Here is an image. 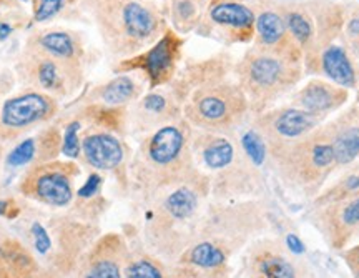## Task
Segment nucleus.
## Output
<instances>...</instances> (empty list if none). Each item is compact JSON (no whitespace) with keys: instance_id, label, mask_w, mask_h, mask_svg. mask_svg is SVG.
<instances>
[{"instance_id":"4c0bfd02","label":"nucleus","mask_w":359,"mask_h":278,"mask_svg":"<svg viewBox=\"0 0 359 278\" xmlns=\"http://www.w3.org/2000/svg\"><path fill=\"white\" fill-rule=\"evenodd\" d=\"M13 29H15V27H13L12 22L4 19V17H0V40L7 39L8 35L13 32Z\"/></svg>"},{"instance_id":"393cba45","label":"nucleus","mask_w":359,"mask_h":278,"mask_svg":"<svg viewBox=\"0 0 359 278\" xmlns=\"http://www.w3.org/2000/svg\"><path fill=\"white\" fill-rule=\"evenodd\" d=\"M286 27L303 52L304 74L313 75L314 46H316V25L306 2H281Z\"/></svg>"},{"instance_id":"f03ea898","label":"nucleus","mask_w":359,"mask_h":278,"mask_svg":"<svg viewBox=\"0 0 359 278\" xmlns=\"http://www.w3.org/2000/svg\"><path fill=\"white\" fill-rule=\"evenodd\" d=\"M114 62L137 55L168 29L163 0H77Z\"/></svg>"},{"instance_id":"9b49d317","label":"nucleus","mask_w":359,"mask_h":278,"mask_svg":"<svg viewBox=\"0 0 359 278\" xmlns=\"http://www.w3.org/2000/svg\"><path fill=\"white\" fill-rule=\"evenodd\" d=\"M253 2L248 0H210L195 34L217 40L224 47L251 44L255 37Z\"/></svg>"},{"instance_id":"a878e982","label":"nucleus","mask_w":359,"mask_h":278,"mask_svg":"<svg viewBox=\"0 0 359 278\" xmlns=\"http://www.w3.org/2000/svg\"><path fill=\"white\" fill-rule=\"evenodd\" d=\"M40 265L19 239L0 232V278H34Z\"/></svg>"},{"instance_id":"72a5a7b5","label":"nucleus","mask_w":359,"mask_h":278,"mask_svg":"<svg viewBox=\"0 0 359 278\" xmlns=\"http://www.w3.org/2000/svg\"><path fill=\"white\" fill-rule=\"evenodd\" d=\"M102 187H103V175L98 172H90L87 180L82 183V187L79 188L75 194H77V200L82 204H93L102 197Z\"/></svg>"},{"instance_id":"39448f33","label":"nucleus","mask_w":359,"mask_h":278,"mask_svg":"<svg viewBox=\"0 0 359 278\" xmlns=\"http://www.w3.org/2000/svg\"><path fill=\"white\" fill-rule=\"evenodd\" d=\"M304 77L303 64L251 46L233 67V79L250 102L251 117L263 114L298 87Z\"/></svg>"},{"instance_id":"aec40b11","label":"nucleus","mask_w":359,"mask_h":278,"mask_svg":"<svg viewBox=\"0 0 359 278\" xmlns=\"http://www.w3.org/2000/svg\"><path fill=\"white\" fill-rule=\"evenodd\" d=\"M348 100V91L325 79H309L302 87L294 88L286 104L326 120V117L343 107Z\"/></svg>"},{"instance_id":"cd10ccee","label":"nucleus","mask_w":359,"mask_h":278,"mask_svg":"<svg viewBox=\"0 0 359 278\" xmlns=\"http://www.w3.org/2000/svg\"><path fill=\"white\" fill-rule=\"evenodd\" d=\"M316 74L343 88H354L358 84V72L346 48L339 44H331L321 51L316 62Z\"/></svg>"},{"instance_id":"7c9ffc66","label":"nucleus","mask_w":359,"mask_h":278,"mask_svg":"<svg viewBox=\"0 0 359 278\" xmlns=\"http://www.w3.org/2000/svg\"><path fill=\"white\" fill-rule=\"evenodd\" d=\"M123 278H168V273L158 258L145 252H130L127 249Z\"/></svg>"},{"instance_id":"f257e3e1","label":"nucleus","mask_w":359,"mask_h":278,"mask_svg":"<svg viewBox=\"0 0 359 278\" xmlns=\"http://www.w3.org/2000/svg\"><path fill=\"white\" fill-rule=\"evenodd\" d=\"M193 127L185 119L142 137L130 160V183L143 199L201 177L191 152Z\"/></svg>"},{"instance_id":"f8f14e48","label":"nucleus","mask_w":359,"mask_h":278,"mask_svg":"<svg viewBox=\"0 0 359 278\" xmlns=\"http://www.w3.org/2000/svg\"><path fill=\"white\" fill-rule=\"evenodd\" d=\"M79 175L80 165L69 159L32 165L22 175L19 190L27 199L53 208H64L74 201Z\"/></svg>"},{"instance_id":"9d476101","label":"nucleus","mask_w":359,"mask_h":278,"mask_svg":"<svg viewBox=\"0 0 359 278\" xmlns=\"http://www.w3.org/2000/svg\"><path fill=\"white\" fill-rule=\"evenodd\" d=\"M60 115V100L48 93L22 88L0 104V143L15 142L52 124Z\"/></svg>"},{"instance_id":"412c9836","label":"nucleus","mask_w":359,"mask_h":278,"mask_svg":"<svg viewBox=\"0 0 359 278\" xmlns=\"http://www.w3.org/2000/svg\"><path fill=\"white\" fill-rule=\"evenodd\" d=\"M148 91L145 80L137 74H116L107 82L83 93L79 104H97L111 109H130Z\"/></svg>"},{"instance_id":"a211bd4d","label":"nucleus","mask_w":359,"mask_h":278,"mask_svg":"<svg viewBox=\"0 0 359 278\" xmlns=\"http://www.w3.org/2000/svg\"><path fill=\"white\" fill-rule=\"evenodd\" d=\"M233 67H235V60L226 52H219L208 58L185 62L167 87L185 105L188 97L198 88L233 77Z\"/></svg>"},{"instance_id":"b1692460","label":"nucleus","mask_w":359,"mask_h":278,"mask_svg":"<svg viewBox=\"0 0 359 278\" xmlns=\"http://www.w3.org/2000/svg\"><path fill=\"white\" fill-rule=\"evenodd\" d=\"M318 207V227L334 249L346 241L349 232L359 228V197L346 201H331Z\"/></svg>"},{"instance_id":"0eeeda50","label":"nucleus","mask_w":359,"mask_h":278,"mask_svg":"<svg viewBox=\"0 0 359 278\" xmlns=\"http://www.w3.org/2000/svg\"><path fill=\"white\" fill-rule=\"evenodd\" d=\"M183 119L203 132L236 133L251 119L250 102L230 77L193 92L183 105Z\"/></svg>"},{"instance_id":"f3484780","label":"nucleus","mask_w":359,"mask_h":278,"mask_svg":"<svg viewBox=\"0 0 359 278\" xmlns=\"http://www.w3.org/2000/svg\"><path fill=\"white\" fill-rule=\"evenodd\" d=\"M25 51L45 53L67 64L87 70L90 64V51L83 35L64 27H42L27 35Z\"/></svg>"},{"instance_id":"6ab92c4d","label":"nucleus","mask_w":359,"mask_h":278,"mask_svg":"<svg viewBox=\"0 0 359 278\" xmlns=\"http://www.w3.org/2000/svg\"><path fill=\"white\" fill-rule=\"evenodd\" d=\"M62 155V128L55 120L40 127L34 135L22 138L7 152V168H29L32 165L52 162Z\"/></svg>"},{"instance_id":"473e14b6","label":"nucleus","mask_w":359,"mask_h":278,"mask_svg":"<svg viewBox=\"0 0 359 278\" xmlns=\"http://www.w3.org/2000/svg\"><path fill=\"white\" fill-rule=\"evenodd\" d=\"M354 192H359V172L349 173L348 177H344L339 183H336L331 190L321 194L318 197L316 205H326V204H331V201L343 200L344 197L351 195Z\"/></svg>"},{"instance_id":"7ed1b4c3","label":"nucleus","mask_w":359,"mask_h":278,"mask_svg":"<svg viewBox=\"0 0 359 278\" xmlns=\"http://www.w3.org/2000/svg\"><path fill=\"white\" fill-rule=\"evenodd\" d=\"M191 152L196 167L210 180V192L218 199L257 195L263 185L262 168L245 155L236 133L193 128Z\"/></svg>"},{"instance_id":"4be33fe9","label":"nucleus","mask_w":359,"mask_h":278,"mask_svg":"<svg viewBox=\"0 0 359 278\" xmlns=\"http://www.w3.org/2000/svg\"><path fill=\"white\" fill-rule=\"evenodd\" d=\"M250 278H302L296 260L275 240H262L251 249Z\"/></svg>"},{"instance_id":"c85d7f7f","label":"nucleus","mask_w":359,"mask_h":278,"mask_svg":"<svg viewBox=\"0 0 359 278\" xmlns=\"http://www.w3.org/2000/svg\"><path fill=\"white\" fill-rule=\"evenodd\" d=\"M306 6L311 12L314 25H316V46H314V70L316 74V62L321 51L327 46L334 44V37L339 34L343 25V13L334 4L325 2V0H308Z\"/></svg>"},{"instance_id":"58836bf2","label":"nucleus","mask_w":359,"mask_h":278,"mask_svg":"<svg viewBox=\"0 0 359 278\" xmlns=\"http://www.w3.org/2000/svg\"><path fill=\"white\" fill-rule=\"evenodd\" d=\"M346 258H348L349 265H351V267L354 268V270L359 272V249L353 250V252H349Z\"/></svg>"},{"instance_id":"a19ab883","label":"nucleus","mask_w":359,"mask_h":278,"mask_svg":"<svg viewBox=\"0 0 359 278\" xmlns=\"http://www.w3.org/2000/svg\"><path fill=\"white\" fill-rule=\"evenodd\" d=\"M34 278H58V273H57V272H52V270H48V272H39L37 275H35Z\"/></svg>"},{"instance_id":"dca6fc26","label":"nucleus","mask_w":359,"mask_h":278,"mask_svg":"<svg viewBox=\"0 0 359 278\" xmlns=\"http://www.w3.org/2000/svg\"><path fill=\"white\" fill-rule=\"evenodd\" d=\"M183 119V104L168 87L147 91L128 109V135L145 137Z\"/></svg>"},{"instance_id":"20e7f679","label":"nucleus","mask_w":359,"mask_h":278,"mask_svg":"<svg viewBox=\"0 0 359 278\" xmlns=\"http://www.w3.org/2000/svg\"><path fill=\"white\" fill-rule=\"evenodd\" d=\"M210 194V180L201 175L155 195V207L147 212V239L151 249L168 257H180L195 239L191 225Z\"/></svg>"},{"instance_id":"423d86ee","label":"nucleus","mask_w":359,"mask_h":278,"mask_svg":"<svg viewBox=\"0 0 359 278\" xmlns=\"http://www.w3.org/2000/svg\"><path fill=\"white\" fill-rule=\"evenodd\" d=\"M268 167L286 187L313 197L336 168L333 145L323 124L302 140L271 152Z\"/></svg>"},{"instance_id":"6e6552de","label":"nucleus","mask_w":359,"mask_h":278,"mask_svg":"<svg viewBox=\"0 0 359 278\" xmlns=\"http://www.w3.org/2000/svg\"><path fill=\"white\" fill-rule=\"evenodd\" d=\"M13 74L22 88L48 93L60 102L74 97L85 84V70L80 67L25 48L17 57Z\"/></svg>"},{"instance_id":"4468645a","label":"nucleus","mask_w":359,"mask_h":278,"mask_svg":"<svg viewBox=\"0 0 359 278\" xmlns=\"http://www.w3.org/2000/svg\"><path fill=\"white\" fill-rule=\"evenodd\" d=\"M250 122L262 133L264 142H266L269 157L271 152L308 137L321 124H325V119L308 114L302 109H296L290 104H285L251 117Z\"/></svg>"},{"instance_id":"5701e85b","label":"nucleus","mask_w":359,"mask_h":278,"mask_svg":"<svg viewBox=\"0 0 359 278\" xmlns=\"http://www.w3.org/2000/svg\"><path fill=\"white\" fill-rule=\"evenodd\" d=\"M125 252L127 246L118 235H105L85 255L80 278H123Z\"/></svg>"},{"instance_id":"1a4fd4ad","label":"nucleus","mask_w":359,"mask_h":278,"mask_svg":"<svg viewBox=\"0 0 359 278\" xmlns=\"http://www.w3.org/2000/svg\"><path fill=\"white\" fill-rule=\"evenodd\" d=\"M185 35L175 32L172 27L163 35L137 55L122 58L111 67L114 74H137L145 80L148 91L167 87L177 75L183 62Z\"/></svg>"},{"instance_id":"2f4dec72","label":"nucleus","mask_w":359,"mask_h":278,"mask_svg":"<svg viewBox=\"0 0 359 278\" xmlns=\"http://www.w3.org/2000/svg\"><path fill=\"white\" fill-rule=\"evenodd\" d=\"M72 7L79 8L77 0H32V24H47Z\"/></svg>"},{"instance_id":"ddd939ff","label":"nucleus","mask_w":359,"mask_h":278,"mask_svg":"<svg viewBox=\"0 0 359 278\" xmlns=\"http://www.w3.org/2000/svg\"><path fill=\"white\" fill-rule=\"evenodd\" d=\"M133 150L127 138L109 130L88 127L83 130L77 162L98 173H111L120 183H130V160Z\"/></svg>"},{"instance_id":"ea45409f","label":"nucleus","mask_w":359,"mask_h":278,"mask_svg":"<svg viewBox=\"0 0 359 278\" xmlns=\"http://www.w3.org/2000/svg\"><path fill=\"white\" fill-rule=\"evenodd\" d=\"M11 205H12L11 200H0V217L6 215L8 212V208H12Z\"/></svg>"},{"instance_id":"2eb2a0df","label":"nucleus","mask_w":359,"mask_h":278,"mask_svg":"<svg viewBox=\"0 0 359 278\" xmlns=\"http://www.w3.org/2000/svg\"><path fill=\"white\" fill-rule=\"evenodd\" d=\"M257 13L251 46L278 57L303 64V52L286 27L280 0H251Z\"/></svg>"},{"instance_id":"c9c22d12","label":"nucleus","mask_w":359,"mask_h":278,"mask_svg":"<svg viewBox=\"0 0 359 278\" xmlns=\"http://www.w3.org/2000/svg\"><path fill=\"white\" fill-rule=\"evenodd\" d=\"M344 32H346V37L351 40V42H359V12L353 13L349 19H346V25H344Z\"/></svg>"},{"instance_id":"c756f323","label":"nucleus","mask_w":359,"mask_h":278,"mask_svg":"<svg viewBox=\"0 0 359 278\" xmlns=\"http://www.w3.org/2000/svg\"><path fill=\"white\" fill-rule=\"evenodd\" d=\"M210 0H165L168 25L180 35L195 32Z\"/></svg>"},{"instance_id":"e433bc0d","label":"nucleus","mask_w":359,"mask_h":278,"mask_svg":"<svg viewBox=\"0 0 359 278\" xmlns=\"http://www.w3.org/2000/svg\"><path fill=\"white\" fill-rule=\"evenodd\" d=\"M286 244H288L290 250H291V252H293L294 255L304 252V245L302 244V240H299L296 235H288V239H286Z\"/></svg>"},{"instance_id":"bb28decb","label":"nucleus","mask_w":359,"mask_h":278,"mask_svg":"<svg viewBox=\"0 0 359 278\" xmlns=\"http://www.w3.org/2000/svg\"><path fill=\"white\" fill-rule=\"evenodd\" d=\"M334 150L336 167L353 164L359 157V120L348 114L330 124H323Z\"/></svg>"},{"instance_id":"f704fd0d","label":"nucleus","mask_w":359,"mask_h":278,"mask_svg":"<svg viewBox=\"0 0 359 278\" xmlns=\"http://www.w3.org/2000/svg\"><path fill=\"white\" fill-rule=\"evenodd\" d=\"M15 84V74H13L12 70H0V104H2L4 98L8 97V93L13 91Z\"/></svg>"}]
</instances>
